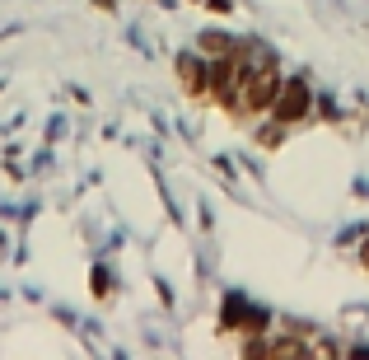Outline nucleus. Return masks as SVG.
Returning <instances> with one entry per match:
<instances>
[{
	"mask_svg": "<svg viewBox=\"0 0 369 360\" xmlns=\"http://www.w3.org/2000/svg\"><path fill=\"white\" fill-rule=\"evenodd\" d=\"M211 94L220 108H238V94H243V66H238L234 52H220V57L211 61Z\"/></svg>",
	"mask_w": 369,
	"mask_h": 360,
	"instance_id": "1",
	"label": "nucleus"
},
{
	"mask_svg": "<svg viewBox=\"0 0 369 360\" xmlns=\"http://www.w3.org/2000/svg\"><path fill=\"white\" fill-rule=\"evenodd\" d=\"M309 108H314V94H309V84H304L299 75H290L285 84H280V99H276V108H271V113H276L280 126H290V122H299Z\"/></svg>",
	"mask_w": 369,
	"mask_h": 360,
	"instance_id": "2",
	"label": "nucleus"
},
{
	"mask_svg": "<svg viewBox=\"0 0 369 360\" xmlns=\"http://www.w3.org/2000/svg\"><path fill=\"white\" fill-rule=\"evenodd\" d=\"M178 75H182V84H187L192 94H206V89H211V66H206L197 52H182V57H178Z\"/></svg>",
	"mask_w": 369,
	"mask_h": 360,
	"instance_id": "3",
	"label": "nucleus"
},
{
	"mask_svg": "<svg viewBox=\"0 0 369 360\" xmlns=\"http://www.w3.org/2000/svg\"><path fill=\"white\" fill-rule=\"evenodd\" d=\"M206 52H234V38H224V33H206L202 38Z\"/></svg>",
	"mask_w": 369,
	"mask_h": 360,
	"instance_id": "4",
	"label": "nucleus"
},
{
	"mask_svg": "<svg viewBox=\"0 0 369 360\" xmlns=\"http://www.w3.org/2000/svg\"><path fill=\"white\" fill-rule=\"evenodd\" d=\"M360 262H365V267H369V244H365V248H360Z\"/></svg>",
	"mask_w": 369,
	"mask_h": 360,
	"instance_id": "5",
	"label": "nucleus"
}]
</instances>
